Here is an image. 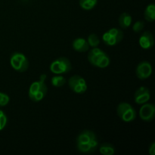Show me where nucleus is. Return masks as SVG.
<instances>
[{"mask_svg":"<svg viewBox=\"0 0 155 155\" xmlns=\"http://www.w3.org/2000/svg\"><path fill=\"white\" fill-rule=\"evenodd\" d=\"M87 42L88 43H89V47L95 48V47H98V45H99L100 39L96 34H95V33H91V34L89 35V36H88Z\"/></svg>","mask_w":155,"mask_h":155,"instance_id":"obj_20","label":"nucleus"},{"mask_svg":"<svg viewBox=\"0 0 155 155\" xmlns=\"http://www.w3.org/2000/svg\"><path fill=\"white\" fill-rule=\"evenodd\" d=\"M10 98L8 95L3 92H0V107L6 106L9 103Z\"/></svg>","mask_w":155,"mask_h":155,"instance_id":"obj_22","label":"nucleus"},{"mask_svg":"<svg viewBox=\"0 0 155 155\" xmlns=\"http://www.w3.org/2000/svg\"><path fill=\"white\" fill-rule=\"evenodd\" d=\"M99 152L103 155H113L115 154V148L110 143H103L99 147Z\"/></svg>","mask_w":155,"mask_h":155,"instance_id":"obj_17","label":"nucleus"},{"mask_svg":"<svg viewBox=\"0 0 155 155\" xmlns=\"http://www.w3.org/2000/svg\"><path fill=\"white\" fill-rule=\"evenodd\" d=\"M98 146L90 143H77V148L80 152L83 154H90L96 151Z\"/></svg>","mask_w":155,"mask_h":155,"instance_id":"obj_14","label":"nucleus"},{"mask_svg":"<svg viewBox=\"0 0 155 155\" xmlns=\"http://www.w3.org/2000/svg\"><path fill=\"white\" fill-rule=\"evenodd\" d=\"M2 130V127H1V126H0V131H1V130Z\"/></svg>","mask_w":155,"mask_h":155,"instance_id":"obj_25","label":"nucleus"},{"mask_svg":"<svg viewBox=\"0 0 155 155\" xmlns=\"http://www.w3.org/2000/svg\"><path fill=\"white\" fill-rule=\"evenodd\" d=\"M118 117L124 122L130 123L135 120L136 118V111L133 106L127 102H121L117 108Z\"/></svg>","mask_w":155,"mask_h":155,"instance_id":"obj_4","label":"nucleus"},{"mask_svg":"<svg viewBox=\"0 0 155 155\" xmlns=\"http://www.w3.org/2000/svg\"><path fill=\"white\" fill-rule=\"evenodd\" d=\"M68 85L71 90L77 94H83L87 90V83L80 76L74 75L70 78Z\"/></svg>","mask_w":155,"mask_h":155,"instance_id":"obj_6","label":"nucleus"},{"mask_svg":"<svg viewBox=\"0 0 155 155\" xmlns=\"http://www.w3.org/2000/svg\"><path fill=\"white\" fill-rule=\"evenodd\" d=\"M12 68L20 73L25 72L29 68V61L22 53L14 52L10 58Z\"/></svg>","mask_w":155,"mask_h":155,"instance_id":"obj_5","label":"nucleus"},{"mask_svg":"<svg viewBox=\"0 0 155 155\" xmlns=\"http://www.w3.org/2000/svg\"><path fill=\"white\" fill-rule=\"evenodd\" d=\"M102 40L104 43L109 46H114V45H117L118 43L121 42L120 40L117 39V38L114 37V36H111L108 32H106L103 34L102 36Z\"/></svg>","mask_w":155,"mask_h":155,"instance_id":"obj_15","label":"nucleus"},{"mask_svg":"<svg viewBox=\"0 0 155 155\" xmlns=\"http://www.w3.org/2000/svg\"><path fill=\"white\" fill-rule=\"evenodd\" d=\"M88 61L92 66L99 68H107L110 62L109 56L98 47L92 48V49L89 51L88 54Z\"/></svg>","mask_w":155,"mask_h":155,"instance_id":"obj_2","label":"nucleus"},{"mask_svg":"<svg viewBox=\"0 0 155 155\" xmlns=\"http://www.w3.org/2000/svg\"><path fill=\"white\" fill-rule=\"evenodd\" d=\"M72 69L71 61L64 57H61L55 59L50 65V71L57 75L68 74Z\"/></svg>","mask_w":155,"mask_h":155,"instance_id":"obj_3","label":"nucleus"},{"mask_svg":"<svg viewBox=\"0 0 155 155\" xmlns=\"http://www.w3.org/2000/svg\"><path fill=\"white\" fill-rule=\"evenodd\" d=\"M46 78V74H42L39 80L32 83L28 92L29 98L31 101L38 102V101H42L45 98L48 92V88L45 83Z\"/></svg>","mask_w":155,"mask_h":155,"instance_id":"obj_1","label":"nucleus"},{"mask_svg":"<svg viewBox=\"0 0 155 155\" xmlns=\"http://www.w3.org/2000/svg\"><path fill=\"white\" fill-rule=\"evenodd\" d=\"M144 26H145V24H144L143 21H136L133 26V30L135 33H140L144 28Z\"/></svg>","mask_w":155,"mask_h":155,"instance_id":"obj_23","label":"nucleus"},{"mask_svg":"<svg viewBox=\"0 0 155 155\" xmlns=\"http://www.w3.org/2000/svg\"><path fill=\"white\" fill-rule=\"evenodd\" d=\"M139 117L145 122H151L154 119L155 106L151 103H145L139 110Z\"/></svg>","mask_w":155,"mask_h":155,"instance_id":"obj_7","label":"nucleus"},{"mask_svg":"<svg viewBox=\"0 0 155 155\" xmlns=\"http://www.w3.org/2000/svg\"><path fill=\"white\" fill-rule=\"evenodd\" d=\"M132 22H133V18L131 15L127 12L121 14L120 16L119 17V24L122 29L129 28L131 26Z\"/></svg>","mask_w":155,"mask_h":155,"instance_id":"obj_13","label":"nucleus"},{"mask_svg":"<svg viewBox=\"0 0 155 155\" xmlns=\"http://www.w3.org/2000/svg\"><path fill=\"white\" fill-rule=\"evenodd\" d=\"M151 98V92L149 89L145 86H141L134 94L135 102L138 104H143L148 102Z\"/></svg>","mask_w":155,"mask_h":155,"instance_id":"obj_10","label":"nucleus"},{"mask_svg":"<svg viewBox=\"0 0 155 155\" xmlns=\"http://www.w3.org/2000/svg\"><path fill=\"white\" fill-rule=\"evenodd\" d=\"M73 48L78 52H86L89 49V45L87 40L84 38H77L73 42Z\"/></svg>","mask_w":155,"mask_h":155,"instance_id":"obj_12","label":"nucleus"},{"mask_svg":"<svg viewBox=\"0 0 155 155\" xmlns=\"http://www.w3.org/2000/svg\"><path fill=\"white\" fill-rule=\"evenodd\" d=\"M51 83L54 87H61L66 83V80L63 76L57 75L51 78Z\"/></svg>","mask_w":155,"mask_h":155,"instance_id":"obj_19","label":"nucleus"},{"mask_svg":"<svg viewBox=\"0 0 155 155\" xmlns=\"http://www.w3.org/2000/svg\"><path fill=\"white\" fill-rule=\"evenodd\" d=\"M109 33H110L111 36H114V37L117 38L119 40L122 41V39H124V33L122 32V30H120L117 28H111L108 30Z\"/></svg>","mask_w":155,"mask_h":155,"instance_id":"obj_21","label":"nucleus"},{"mask_svg":"<svg viewBox=\"0 0 155 155\" xmlns=\"http://www.w3.org/2000/svg\"><path fill=\"white\" fill-rule=\"evenodd\" d=\"M139 45L143 49H149L152 48L154 44L153 34L150 31H145L139 37Z\"/></svg>","mask_w":155,"mask_h":155,"instance_id":"obj_11","label":"nucleus"},{"mask_svg":"<svg viewBox=\"0 0 155 155\" xmlns=\"http://www.w3.org/2000/svg\"><path fill=\"white\" fill-rule=\"evenodd\" d=\"M77 143H90L98 146V141L96 135L91 130H84L82 132L77 139Z\"/></svg>","mask_w":155,"mask_h":155,"instance_id":"obj_9","label":"nucleus"},{"mask_svg":"<svg viewBox=\"0 0 155 155\" xmlns=\"http://www.w3.org/2000/svg\"><path fill=\"white\" fill-rule=\"evenodd\" d=\"M152 74V67L150 62L142 61L138 64L136 69V74L140 80H145L151 77Z\"/></svg>","mask_w":155,"mask_h":155,"instance_id":"obj_8","label":"nucleus"},{"mask_svg":"<svg viewBox=\"0 0 155 155\" xmlns=\"http://www.w3.org/2000/svg\"><path fill=\"white\" fill-rule=\"evenodd\" d=\"M148 152L150 155L155 154V142H152L151 144V145L149 146V149H148Z\"/></svg>","mask_w":155,"mask_h":155,"instance_id":"obj_24","label":"nucleus"},{"mask_svg":"<svg viewBox=\"0 0 155 155\" xmlns=\"http://www.w3.org/2000/svg\"><path fill=\"white\" fill-rule=\"evenodd\" d=\"M145 19L148 22H153L155 20V5L154 4H150L146 7L145 11Z\"/></svg>","mask_w":155,"mask_h":155,"instance_id":"obj_16","label":"nucleus"},{"mask_svg":"<svg viewBox=\"0 0 155 155\" xmlns=\"http://www.w3.org/2000/svg\"><path fill=\"white\" fill-rule=\"evenodd\" d=\"M98 0H80V5L83 9L89 11L96 6Z\"/></svg>","mask_w":155,"mask_h":155,"instance_id":"obj_18","label":"nucleus"}]
</instances>
